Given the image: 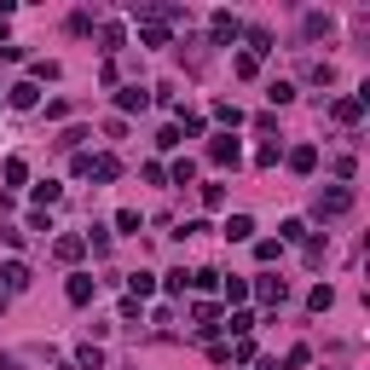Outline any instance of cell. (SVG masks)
Wrapping results in <instances>:
<instances>
[{
    "mask_svg": "<svg viewBox=\"0 0 370 370\" xmlns=\"http://www.w3.org/2000/svg\"><path fill=\"white\" fill-rule=\"evenodd\" d=\"M29 179V162L23 157H6V185H23Z\"/></svg>",
    "mask_w": 370,
    "mask_h": 370,
    "instance_id": "d4e9b609",
    "label": "cell"
},
{
    "mask_svg": "<svg viewBox=\"0 0 370 370\" xmlns=\"http://www.w3.org/2000/svg\"><path fill=\"white\" fill-rule=\"evenodd\" d=\"M220 330H231V336H238V342H243V336L255 330V312H231V318L220 324Z\"/></svg>",
    "mask_w": 370,
    "mask_h": 370,
    "instance_id": "e0dca14e",
    "label": "cell"
},
{
    "mask_svg": "<svg viewBox=\"0 0 370 370\" xmlns=\"http://www.w3.org/2000/svg\"><path fill=\"white\" fill-rule=\"evenodd\" d=\"M191 318H197V336H214V330H220V307H214V301H197Z\"/></svg>",
    "mask_w": 370,
    "mask_h": 370,
    "instance_id": "8992f818",
    "label": "cell"
},
{
    "mask_svg": "<svg viewBox=\"0 0 370 370\" xmlns=\"http://www.w3.org/2000/svg\"><path fill=\"white\" fill-rule=\"evenodd\" d=\"M92 290H99V284H92V278H87V272H75L64 295H70V307H87V301H92Z\"/></svg>",
    "mask_w": 370,
    "mask_h": 370,
    "instance_id": "ba28073f",
    "label": "cell"
},
{
    "mask_svg": "<svg viewBox=\"0 0 370 370\" xmlns=\"http://www.w3.org/2000/svg\"><path fill=\"white\" fill-rule=\"evenodd\" d=\"M168 179H174V185H191V179H197V162H191V157L174 162V168H168Z\"/></svg>",
    "mask_w": 370,
    "mask_h": 370,
    "instance_id": "7402d4cb",
    "label": "cell"
},
{
    "mask_svg": "<svg viewBox=\"0 0 370 370\" xmlns=\"http://www.w3.org/2000/svg\"><path fill=\"white\" fill-rule=\"evenodd\" d=\"M145 105H151L145 87H122V92H116V110H145Z\"/></svg>",
    "mask_w": 370,
    "mask_h": 370,
    "instance_id": "30bf717a",
    "label": "cell"
},
{
    "mask_svg": "<svg viewBox=\"0 0 370 370\" xmlns=\"http://www.w3.org/2000/svg\"><path fill=\"white\" fill-rule=\"evenodd\" d=\"M208 162H214V168H238V162H243V145H238L231 133H220L214 145H208Z\"/></svg>",
    "mask_w": 370,
    "mask_h": 370,
    "instance_id": "7a4b0ae2",
    "label": "cell"
},
{
    "mask_svg": "<svg viewBox=\"0 0 370 370\" xmlns=\"http://www.w3.org/2000/svg\"><path fill=\"white\" fill-rule=\"evenodd\" d=\"M208 35H214V46H231V41H238V35H243V23H238V12H214V18H208Z\"/></svg>",
    "mask_w": 370,
    "mask_h": 370,
    "instance_id": "3957f363",
    "label": "cell"
},
{
    "mask_svg": "<svg viewBox=\"0 0 370 370\" xmlns=\"http://www.w3.org/2000/svg\"><path fill=\"white\" fill-rule=\"evenodd\" d=\"M266 99H272V105H290V99H295V81H272Z\"/></svg>",
    "mask_w": 370,
    "mask_h": 370,
    "instance_id": "cb8c5ba5",
    "label": "cell"
},
{
    "mask_svg": "<svg viewBox=\"0 0 370 370\" xmlns=\"http://www.w3.org/2000/svg\"><path fill=\"white\" fill-rule=\"evenodd\" d=\"M278 243H307V226L301 220H284V226H278Z\"/></svg>",
    "mask_w": 370,
    "mask_h": 370,
    "instance_id": "ffe728a7",
    "label": "cell"
},
{
    "mask_svg": "<svg viewBox=\"0 0 370 370\" xmlns=\"http://www.w3.org/2000/svg\"><path fill=\"white\" fill-rule=\"evenodd\" d=\"M330 116H336L342 127H353V122L364 116V105H359V99H336V105H330Z\"/></svg>",
    "mask_w": 370,
    "mask_h": 370,
    "instance_id": "4fadbf2b",
    "label": "cell"
},
{
    "mask_svg": "<svg viewBox=\"0 0 370 370\" xmlns=\"http://www.w3.org/2000/svg\"><path fill=\"white\" fill-rule=\"evenodd\" d=\"M290 168H295V174H312V168H318V145H295V151H290Z\"/></svg>",
    "mask_w": 370,
    "mask_h": 370,
    "instance_id": "5bb4252c",
    "label": "cell"
},
{
    "mask_svg": "<svg viewBox=\"0 0 370 370\" xmlns=\"http://www.w3.org/2000/svg\"><path fill=\"white\" fill-rule=\"evenodd\" d=\"M226 238H231V243H249V238H255V220H249V214H231V220H226Z\"/></svg>",
    "mask_w": 370,
    "mask_h": 370,
    "instance_id": "8fae6325",
    "label": "cell"
},
{
    "mask_svg": "<svg viewBox=\"0 0 370 370\" xmlns=\"http://www.w3.org/2000/svg\"><path fill=\"white\" fill-rule=\"evenodd\" d=\"M99 41H105V53H116V46H122L127 35H122V23H105V29H99Z\"/></svg>",
    "mask_w": 370,
    "mask_h": 370,
    "instance_id": "f546056e",
    "label": "cell"
},
{
    "mask_svg": "<svg viewBox=\"0 0 370 370\" xmlns=\"http://www.w3.org/2000/svg\"><path fill=\"white\" fill-rule=\"evenodd\" d=\"M255 295H260L266 307H284V301H290V284H284V278H260V284H255Z\"/></svg>",
    "mask_w": 370,
    "mask_h": 370,
    "instance_id": "5b68a950",
    "label": "cell"
},
{
    "mask_svg": "<svg viewBox=\"0 0 370 370\" xmlns=\"http://www.w3.org/2000/svg\"><path fill=\"white\" fill-rule=\"evenodd\" d=\"M127 295H133V301L157 295V278H151V272H127Z\"/></svg>",
    "mask_w": 370,
    "mask_h": 370,
    "instance_id": "7c38bea8",
    "label": "cell"
},
{
    "mask_svg": "<svg viewBox=\"0 0 370 370\" xmlns=\"http://www.w3.org/2000/svg\"><path fill=\"white\" fill-rule=\"evenodd\" d=\"M278 157H284V145H260V151H255L260 168H278Z\"/></svg>",
    "mask_w": 370,
    "mask_h": 370,
    "instance_id": "d6a6232c",
    "label": "cell"
},
{
    "mask_svg": "<svg viewBox=\"0 0 370 370\" xmlns=\"http://www.w3.org/2000/svg\"><path fill=\"white\" fill-rule=\"evenodd\" d=\"M0 278H6V295L29 290V266H23V260H6V266H0Z\"/></svg>",
    "mask_w": 370,
    "mask_h": 370,
    "instance_id": "52a82bcc",
    "label": "cell"
},
{
    "mask_svg": "<svg viewBox=\"0 0 370 370\" xmlns=\"http://www.w3.org/2000/svg\"><path fill=\"white\" fill-rule=\"evenodd\" d=\"M116 231H127V238H139V214H133V208H122V214H116Z\"/></svg>",
    "mask_w": 370,
    "mask_h": 370,
    "instance_id": "836d02e7",
    "label": "cell"
},
{
    "mask_svg": "<svg viewBox=\"0 0 370 370\" xmlns=\"http://www.w3.org/2000/svg\"><path fill=\"white\" fill-rule=\"evenodd\" d=\"M53 255H58V260H81V255H87V243L75 238V231H64V238H53Z\"/></svg>",
    "mask_w": 370,
    "mask_h": 370,
    "instance_id": "9c48e42d",
    "label": "cell"
},
{
    "mask_svg": "<svg viewBox=\"0 0 370 370\" xmlns=\"http://www.w3.org/2000/svg\"><path fill=\"white\" fill-rule=\"evenodd\" d=\"M58 197H64V185H53V179H41V185H35V203H41V214H46V208H53Z\"/></svg>",
    "mask_w": 370,
    "mask_h": 370,
    "instance_id": "2e32d148",
    "label": "cell"
},
{
    "mask_svg": "<svg viewBox=\"0 0 370 370\" xmlns=\"http://www.w3.org/2000/svg\"><path fill=\"white\" fill-rule=\"evenodd\" d=\"M162 290H168V295H185V290H191V272H185V266L168 272V278H162Z\"/></svg>",
    "mask_w": 370,
    "mask_h": 370,
    "instance_id": "44dd1931",
    "label": "cell"
},
{
    "mask_svg": "<svg viewBox=\"0 0 370 370\" xmlns=\"http://www.w3.org/2000/svg\"><path fill=\"white\" fill-rule=\"evenodd\" d=\"M214 284H220L214 266H197V272H191V290H214Z\"/></svg>",
    "mask_w": 370,
    "mask_h": 370,
    "instance_id": "484cf974",
    "label": "cell"
},
{
    "mask_svg": "<svg viewBox=\"0 0 370 370\" xmlns=\"http://www.w3.org/2000/svg\"><path fill=\"white\" fill-rule=\"evenodd\" d=\"M203 208H208V214L226 208V185H203Z\"/></svg>",
    "mask_w": 370,
    "mask_h": 370,
    "instance_id": "83f0119b",
    "label": "cell"
},
{
    "mask_svg": "<svg viewBox=\"0 0 370 370\" xmlns=\"http://www.w3.org/2000/svg\"><path fill=\"white\" fill-rule=\"evenodd\" d=\"M278 255H284V243H278V238H260V243H255V260H278Z\"/></svg>",
    "mask_w": 370,
    "mask_h": 370,
    "instance_id": "4dcf8cb0",
    "label": "cell"
},
{
    "mask_svg": "<svg viewBox=\"0 0 370 370\" xmlns=\"http://www.w3.org/2000/svg\"><path fill=\"white\" fill-rule=\"evenodd\" d=\"M307 307H312V312H330V307H336V290H330V284H318V290L307 295Z\"/></svg>",
    "mask_w": 370,
    "mask_h": 370,
    "instance_id": "ac0fdd59",
    "label": "cell"
},
{
    "mask_svg": "<svg viewBox=\"0 0 370 370\" xmlns=\"http://www.w3.org/2000/svg\"><path fill=\"white\" fill-rule=\"evenodd\" d=\"M139 41H145V46H168V23H145V29H139Z\"/></svg>",
    "mask_w": 370,
    "mask_h": 370,
    "instance_id": "603a6c76",
    "label": "cell"
},
{
    "mask_svg": "<svg viewBox=\"0 0 370 370\" xmlns=\"http://www.w3.org/2000/svg\"><path fill=\"white\" fill-rule=\"evenodd\" d=\"M214 122H226V127H238V122H243V110H238V105H214Z\"/></svg>",
    "mask_w": 370,
    "mask_h": 370,
    "instance_id": "1f68e13d",
    "label": "cell"
},
{
    "mask_svg": "<svg viewBox=\"0 0 370 370\" xmlns=\"http://www.w3.org/2000/svg\"><path fill=\"white\" fill-rule=\"evenodd\" d=\"M75 364H81V370H105V353H99V347H81Z\"/></svg>",
    "mask_w": 370,
    "mask_h": 370,
    "instance_id": "f1b7e54d",
    "label": "cell"
},
{
    "mask_svg": "<svg viewBox=\"0 0 370 370\" xmlns=\"http://www.w3.org/2000/svg\"><path fill=\"white\" fill-rule=\"evenodd\" d=\"M29 75H35V81H58V64H53V58H35Z\"/></svg>",
    "mask_w": 370,
    "mask_h": 370,
    "instance_id": "4316f807",
    "label": "cell"
},
{
    "mask_svg": "<svg viewBox=\"0 0 370 370\" xmlns=\"http://www.w3.org/2000/svg\"><path fill=\"white\" fill-rule=\"evenodd\" d=\"M6 105H12V110H35V105H41V87H35V81H12V87H6Z\"/></svg>",
    "mask_w": 370,
    "mask_h": 370,
    "instance_id": "277c9868",
    "label": "cell"
},
{
    "mask_svg": "<svg viewBox=\"0 0 370 370\" xmlns=\"http://www.w3.org/2000/svg\"><path fill=\"white\" fill-rule=\"evenodd\" d=\"M87 174H92V179H122V162H116V157H92Z\"/></svg>",
    "mask_w": 370,
    "mask_h": 370,
    "instance_id": "9a60e30c",
    "label": "cell"
},
{
    "mask_svg": "<svg viewBox=\"0 0 370 370\" xmlns=\"http://www.w3.org/2000/svg\"><path fill=\"white\" fill-rule=\"evenodd\" d=\"M220 290H226V301H231V307H238V301H249V278H226Z\"/></svg>",
    "mask_w": 370,
    "mask_h": 370,
    "instance_id": "d6986e66",
    "label": "cell"
},
{
    "mask_svg": "<svg viewBox=\"0 0 370 370\" xmlns=\"http://www.w3.org/2000/svg\"><path fill=\"white\" fill-rule=\"evenodd\" d=\"M353 208V191H347V185H324V191L312 197V214L318 220H336V214H347Z\"/></svg>",
    "mask_w": 370,
    "mask_h": 370,
    "instance_id": "6da1fadb",
    "label": "cell"
},
{
    "mask_svg": "<svg viewBox=\"0 0 370 370\" xmlns=\"http://www.w3.org/2000/svg\"><path fill=\"white\" fill-rule=\"evenodd\" d=\"M324 255H330V243H324V238H307V260H312V266H318V260H324Z\"/></svg>",
    "mask_w": 370,
    "mask_h": 370,
    "instance_id": "e575fe53",
    "label": "cell"
}]
</instances>
